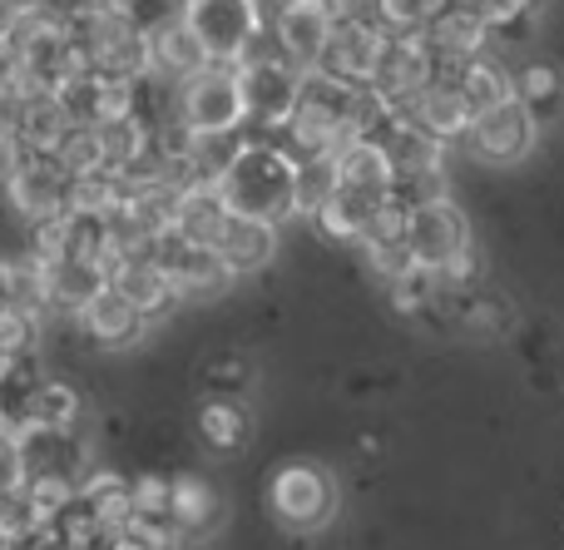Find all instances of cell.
<instances>
[{
    "label": "cell",
    "instance_id": "6da1fadb",
    "mask_svg": "<svg viewBox=\"0 0 564 550\" xmlns=\"http://www.w3.org/2000/svg\"><path fill=\"white\" fill-rule=\"evenodd\" d=\"M357 95L361 89H347L337 79L307 69L297 85V99H292V115L282 119L273 144L292 164L302 159H322V154H341L351 144V119H357Z\"/></svg>",
    "mask_w": 564,
    "mask_h": 550
},
{
    "label": "cell",
    "instance_id": "7a4b0ae2",
    "mask_svg": "<svg viewBox=\"0 0 564 550\" xmlns=\"http://www.w3.org/2000/svg\"><path fill=\"white\" fill-rule=\"evenodd\" d=\"M214 188L228 214L248 218V224L278 228L292 218V159L282 154L273 139H248Z\"/></svg>",
    "mask_w": 564,
    "mask_h": 550
},
{
    "label": "cell",
    "instance_id": "3957f363",
    "mask_svg": "<svg viewBox=\"0 0 564 550\" xmlns=\"http://www.w3.org/2000/svg\"><path fill=\"white\" fill-rule=\"evenodd\" d=\"M337 476L327 472L312 456H297V462H282L268 482V511L288 536H317L332 526L337 516Z\"/></svg>",
    "mask_w": 564,
    "mask_h": 550
},
{
    "label": "cell",
    "instance_id": "277c9868",
    "mask_svg": "<svg viewBox=\"0 0 564 550\" xmlns=\"http://www.w3.org/2000/svg\"><path fill=\"white\" fill-rule=\"evenodd\" d=\"M0 169H6L10 204H15L30 224L69 214L75 179L59 169V159L50 154V149H30V144H20V139H10V144H0Z\"/></svg>",
    "mask_w": 564,
    "mask_h": 550
},
{
    "label": "cell",
    "instance_id": "5b68a950",
    "mask_svg": "<svg viewBox=\"0 0 564 550\" xmlns=\"http://www.w3.org/2000/svg\"><path fill=\"white\" fill-rule=\"evenodd\" d=\"M401 244H406V258L416 268L446 273L451 263H460L476 248V238H470V218L456 198H431V204L406 214V238Z\"/></svg>",
    "mask_w": 564,
    "mask_h": 550
},
{
    "label": "cell",
    "instance_id": "8992f818",
    "mask_svg": "<svg viewBox=\"0 0 564 550\" xmlns=\"http://www.w3.org/2000/svg\"><path fill=\"white\" fill-rule=\"evenodd\" d=\"M178 129L188 134H224V129H243V95H238V69L234 65H208L194 79L178 85Z\"/></svg>",
    "mask_w": 564,
    "mask_h": 550
},
{
    "label": "cell",
    "instance_id": "52a82bcc",
    "mask_svg": "<svg viewBox=\"0 0 564 550\" xmlns=\"http://www.w3.org/2000/svg\"><path fill=\"white\" fill-rule=\"evenodd\" d=\"M178 20L204 45L208 65H238V55L248 50V40L258 30L248 0H184Z\"/></svg>",
    "mask_w": 564,
    "mask_h": 550
},
{
    "label": "cell",
    "instance_id": "ba28073f",
    "mask_svg": "<svg viewBox=\"0 0 564 550\" xmlns=\"http://www.w3.org/2000/svg\"><path fill=\"white\" fill-rule=\"evenodd\" d=\"M416 40L426 45V55H431V65H436V75H456L466 60L486 55L490 30H486V20H480L476 10L466 6V0H446V6H441L436 15L421 25Z\"/></svg>",
    "mask_w": 564,
    "mask_h": 550
},
{
    "label": "cell",
    "instance_id": "9c48e42d",
    "mask_svg": "<svg viewBox=\"0 0 564 550\" xmlns=\"http://www.w3.org/2000/svg\"><path fill=\"white\" fill-rule=\"evenodd\" d=\"M436 79V65H431L426 45L416 35H397V30H381V55H377V69H371V95L381 105L401 109L421 85Z\"/></svg>",
    "mask_w": 564,
    "mask_h": 550
},
{
    "label": "cell",
    "instance_id": "30bf717a",
    "mask_svg": "<svg viewBox=\"0 0 564 550\" xmlns=\"http://www.w3.org/2000/svg\"><path fill=\"white\" fill-rule=\"evenodd\" d=\"M535 139H540V125L516 105V99H510V105H500V109H490V115L470 119V129H466V139H460V144H466L480 164L506 169V164H520V159L535 149Z\"/></svg>",
    "mask_w": 564,
    "mask_h": 550
},
{
    "label": "cell",
    "instance_id": "8fae6325",
    "mask_svg": "<svg viewBox=\"0 0 564 550\" xmlns=\"http://www.w3.org/2000/svg\"><path fill=\"white\" fill-rule=\"evenodd\" d=\"M238 69V95H243V125L253 119L258 129H282V119L292 115L302 75L288 60H258V65H234Z\"/></svg>",
    "mask_w": 564,
    "mask_h": 550
},
{
    "label": "cell",
    "instance_id": "7c38bea8",
    "mask_svg": "<svg viewBox=\"0 0 564 550\" xmlns=\"http://www.w3.org/2000/svg\"><path fill=\"white\" fill-rule=\"evenodd\" d=\"M397 115L406 119L416 134L436 139L441 149L460 144V139H466V129H470V109H466V99H460V89H456V79H451V75H436L431 85H421L416 95L397 109Z\"/></svg>",
    "mask_w": 564,
    "mask_h": 550
},
{
    "label": "cell",
    "instance_id": "4fadbf2b",
    "mask_svg": "<svg viewBox=\"0 0 564 550\" xmlns=\"http://www.w3.org/2000/svg\"><path fill=\"white\" fill-rule=\"evenodd\" d=\"M224 521V496L204 476H169V526H174L178 546L204 541Z\"/></svg>",
    "mask_w": 564,
    "mask_h": 550
},
{
    "label": "cell",
    "instance_id": "5bb4252c",
    "mask_svg": "<svg viewBox=\"0 0 564 550\" xmlns=\"http://www.w3.org/2000/svg\"><path fill=\"white\" fill-rule=\"evenodd\" d=\"M268 35L278 40V55L288 60L297 75H307V69H317V55L332 35L327 6H322V0H292V10L268 30Z\"/></svg>",
    "mask_w": 564,
    "mask_h": 550
},
{
    "label": "cell",
    "instance_id": "9a60e30c",
    "mask_svg": "<svg viewBox=\"0 0 564 550\" xmlns=\"http://www.w3.org/2000/svg\"><path fill=\"white\" fill-rule=\"evenodd\" d=\"M381 55V30H337L332 25L327 45L317 55V75L337 79L347 89H367L371 85V69H377Z\"/></svg>",
    "mask_w": 564,
    "mask_h": 550
},
{
    "label": "cell",
    "instance_id": "2e32d148",
    "mask_svg": "<svg viewBox=\"0 0 564 550\" xmlns=\"http://www.w3.org/2000/svg\"><path fill=\"white\" fill-rule=\"evenodd\" d=\"M15 442H20V466H25V476H65V482L79 486V476H85V442L75 436V427H69V432L25 427V432H15Z\"/></svg>",
    "mask_w": 564,
    "mask_h": 550
},
{
    "label": "cell",
    "instance_id": "e0dca14e",
    "mask_svg": "<svg viewBox=\"0 0 564 550\" xmlns=\"http://www.w3.org/2000/svg\"><path fill=\"white\" fill-rule=\"evenodd\" d=\"M144 45H149V69L164 79H178V85L194 79L198 69H208L204 45L188 35V25L178 15H164L159 25H144Z\"/></svg>",
    "mask_w": 564,
    "mask_h": 550
},
{
    "label": "cell",
    "instance_id": "ac0fdd59",
    "mask_svg": "<svg viewBox=\"0 0 564 550\" xmlns=\"http://www.w3.org/2000/svg\"><path fill=\"white\" fill-rule=\"evenodd\" d=\"M30 268H35V278H40L45 308H65V313H79V308H85L89 298H95L99 288L109 283L105 268H95V263H75V258H50V263L30 258Z\"/></svg>",
    "mask_w": 564,
    "mask_h": 550
},
{
    "label": "cell",
    "instance_id": "d6986e66",
    "mask_svg": "<svg viewBox=\"0 0 564 550\" xmlns=\"http://www.w3.org/2000/svg\"><path fill=\"white\" fill-rule=\"evenodd\" d=\"M75 317H79V323H85V333L95 337L99 347H115V353H119V347H134L139 337H144V327H149L144 317H139L134 308H129L124 298H119L109 283L99 288V293L89 298V303L79 308Z\"/></svg>",
    "mask_w": 564,
    "mask_h": 550
},
{
    "label": "cell",
    "instance_id": "ffe728a7",
    "mask_svg": "<svg viewBox=\"0 0 564 550\" xmlns=\"http://www.w3.org/2000/svg\"><path fill=\"white\" fill-rule=\"evenodd\" d=\"M228 224H234V214L224 208L218 188H204V184H198V188H188V194H178V204H174V234L184 238V244L214 248V254H218V244H224Z\"/></svg>",
    "mask_w": 564,
    "mask_h": 550
},
{
    "label": "cell",
    "instance_id": "44dd1931",
    "mask_svg": "<svg viewBox=\"0 0 564 550\" xmlns=\"http://www.w3.org/2000/svg\"><path fill=\"white\" fill-rule=\"evenodd\" d=\"M243 144H248L243 129H224V134H188V129H178V154L188 164V179L204 188H214L228 174V164L238 159Z\"/></svg>",
    "mask_w": 564,
    "mask_h": 550
},
{
    "label": "cell",
    "instance_id": "7402d4cb",
    "mask_svg": "<svg viewBox=\"0 0 564 550\" xmlns=\"http://www.w3.org/2000/svg\"><path fill=\"white\" fill-rule=\"evenodd\" d=\"M109 288H115L119 298H124L129 308H134L139 317H159L164 308H174V288H169V278L159 273L149 258H124V263L109 273Z\"/></svg>",
    "mask_w": 564,
    "mask_h": 550
},
{
    "label": "cell",
    "instance_id": "603a6c76",
    "mask_svg": "<svg viewBox=\"0 0 564 550\" xmlns=\"http://www.w3.org/2000/svg\"><path fill=\"white\" fill-rule=\"evenodd\" d=\"M451 79H456V89H460V99H466L470 119L490 115V109H500V105H510V99H516V79H510V69L500 65V60H490V55L466 60V65H460Z\"/></svg>",
    "mask_w": 564,
    "mask_h": 550
},
{
    "label": "cell",
    "instance_id": "cb8c5ba5",
    "mask_svg": "<svg viewBox=\"0 0 564 550\" xmlns=\"http://www.w3.org/2000/svg\"><path fill=\"white\" fill-rule=\"evenodd\" d=\"M75 496L89 506V516H95V526L105 536L124 531L129 521H134V502H129V482L119 472H85L75 486Z\"/></svg>",
    "mask_w": 564,
    "mask_h": 550
},
{
    "label": "cell",
    "instance_id": "d4e9b609",
    "mask_svg": "<svg viewBox=\"0 0 564 550\" xmlns=\"http://www.w3.org/2000/svg\"><path fill=\"white\" fill-rule=\"evenodd\" d=\"M218 258L228 263V273L243 278V273H263L268 263L278 258V228L273 224H248V218H234L218 244Z\"/></svg>",
    "mask_w": 564,
    "mask_h": 550
},
{
    "label": "cell",
    "instance_id": "484cf974",
    "mask_svg": "<svg viewBox=\"0 0 564 550\" xmlns=\"http://www.w3.org/2000/svg\"><path fill=\"white\" fill-rule=\"evenodd\" d=\"M79 412H85V402H79L75 387L55 382V377H40V387L25 397V412H20L15 432H25V427H40V432H69V427L79 422Z\"/></svg>",
    "mask_w": 564,
    "mask_h": 550
},
{
    "label": "cell",
    "instance_id": "4316f807",
    "mask_svg": "<svg viewBox=\"0 0 564 550\" xmlns=\"http://www.w3.org/2000/svg\"><path fill=\"white\" fill-rule=\"evenodd\" d=\"M337 188H341V194H357V198H371V204H381V198L391 194L387 159H381L371 144L351 139V144L337 154Z\"/></svg>",
    "mask_w": 564,
    "mask_h": 550
},
{
    "label": "cell",
    "instance_id": "83f0119b",
    "mask_svg": "<svg viewBox=\"0 0 564 550\" xmlns=\"http://www.w3.org/2000/svg\"><path fill=\"white\" fill-rule=\"evenodd\" d=\"M198 442H204V452H214V456L243 452L248 446L243 402H234V397H208V402L198 407Z\"/></svg>",
    "mask_w": 564,
    "mask_h": 550
},
{
    "label": "cell",
    "instance_id": "f1b7e54d",
    "mask_svg": "<svg viewBox=\"0 0 564 550\" xmlns=\"http://www.w3.org/2000/svg\"><path fill=\"white\" fill-rule=\"evenodd\" d=\"M169 288H174V303L178 298H218L234 288V273H228V263L214 254V248L188 244V254L178 258V268L169 273Z\"/></svg>",
    "mask_w": 564,
    "mask_h": 550
},
{
    "label": "cell",
    "instance_id": "f546056e",
    "mask_svg": "<svg viewBox=\"0 0 564 550\" xmlns=\"http://www.w3.org/2000/svg\"><path fill=\"white\" fill-rule=\"evenodd\" d=\"M510 79H516V105L525 109L535 125L564 105V69L555 60H530V65L516 69Z\"/></svg>",
    "mask_w": 564,
    "mask_h": 550
},
{
    "label": "cell",
    "instance_id": "4dcf8cb0",
    "mask_svg": "<svg viewBox=\"0 0 564 550\" xmlns=\"http://www.w3.org/2000/svg\"><path fill=\"white\" fill-rule=\"evenodd\" d=\"M387 204V198H381ZM381 204H371V198H357V194H341V188H332V198L312 214V224L322 228V238H332V244H357L361 234H367L371 214H377Z\"/></svg>",
    "mask_w": 564,
    "mask_h": 550
},
{
    "label": "cell",
    "instance_id": "1f68e13d",
    "mask_svg": "<svg viewBox=\"0 0 564 550\" xmlns=\"http://www.w3.org/2000/svg\"><path fill=\"white\" fill-rule=\"evenodd\" d=\"M20 89H25V85H20ZM65 129H69V119H65V109H59V99L45 95V89H25V115H20V134H15L20 144L55 149Z\"/></svg>",
    "mask_w": 564,
    "mask_h": 550
},
{
    "label": "cell",
    "instance_id": "d6a6232c",
    "mask_svg": "<svg viewBox=\"0 0 564 550\" xmlns=\"http://www.w3.org/2000/svg\"><path fill=\"white\" fill-rule=\"evenodd\" d=\"M149 119L144 115H115V119H99L95 125V139H99V159L105 169H124L139 149L149 144Z\"/></svg>",
    "mask_w": 564,
    "mask_h": 550
},
{
    "label": "cell",
    "instance_id": "836d02e7",
    "mask_svg": "<svg viewBox=\"0 0 564 550\" xmlns=\"http://www.w3.org/2000/svg\"><path fill=\"white\" fill-rule=\"evenodd\" d=\"M332 188H337V154H322V159H302V164H292V214L312 218L332 198Z\"/></svg>",
    "mask_w": 564,
    "mask_h": 550
},
{
    "label": "cell",
    "instance_id": "e575fe53",
    "mask_svg": "<svg viewBox=\"0 0 564 550\" xmlns=\"http://www.w3.org/2000/svg\"><path fill=\"white\" fill-rule=\"evenodd\" d=\"M59 109H65L69 125H89L95 129L99 119H105V79L99 75H69L65 85L55 89Z\"/></svg>",
    "mask_w": 564,
    "mask_h": 550
},
{
    "label": "cell",
    "instance_id": "d590c367",
    "mask_svg": "<svg viewBox=\"0 0 564 550\" xmlns=\"http://www.w3.org/2000/svg\"><path fill=\"white\" fill-rule=\"evenodd\" d=\"M15 496L25 502V511L35 516V526H50L69 502H75V482H65V476H25Z\"/></svg>",
    "mask_w": 564,
    "mask_h": 550
},
{
    "label": "cell",
    "instance_id": "8d00e7d4",
    "mask_svg": "<svg viewBox=\"0 0 564 550\" xmlns=\"http://www.w3.org/2000/svg\"><path fill=\"white\" fill-rule=\"evenodd\" d=\"M50 154L59 159V169H65L69 179H85V174H99V169H105V159H99V139H95L89 125H69Z\"/></svg>",
    "mask_w": 564,
    "mask_h": 550
},
{
    "label": "cell",
    "instance_id": "74e56055",
    "mask_svg": "<svg viewBox=\"0 0 564 550\" xmlns=\"http://www.w3.org/2000/svg\"><path fill=\"white\" fill-rule=\"evenodd\" d=\"M391 303L401 308V313H431L436 308V298L446 293V283H441V273H431V268H406L401 278H391L387 283Z\"/></svg>",
    "mask_w": 564,
    "mask_h": 550
},
{
    "label": "cell",
    "instance_id": "f35d334b",
    "mask_svg": "<svg viewBox=\"0 0 564 550\" xmlns=\"http://www.w3.org/2000/svg\"><path fill=\"white\" fill-rule=\"evenodd\" d=\"M460 327L476 337H500L510 327V303L500 293H476L460 303Z\"/></svg>",
    "mask_w": 564,
    "mask_h": 550
},
{
    "label": "cell",
    "instance_id": "ab89813d",
    "mask_svg": "<svg viewBox=\"0 0 564 550\" xmlns=\"http://www.w3.org/2000/svg\"><path fill=\"white\" fill-rule=\"evenodd\" d=\"M40 347V317L25 308H0V353L6 357H35Z\"/></svg>",
    "mask_w": 564,
    "mask_h": 550
},
{
    "label": "cell",
    "instance_id": "60d3db41",
    "mask_svg": "<svg viewBox=\"0 0 564 550\" xmlns=\"http://www.w3.org/2000/svg\"><path fill=\"white\" fill-rule=\"evenodd\" d=\"M441 6H446V0H381V20H387V30H397V35H421V25H426Z\"/></svg>",
    "mask_w": 564,
    "mask_h": 550
},
{
    "label": "cell",
    "instance_id": "b9f144b4",
    "mask_svg": "<svg viewBox=\"0 0 564 550\" xmlns=\"http://www.w3.org/2000/svg\"><path fill=\"white\" fill-rule=\"evenodd\" d=\"M327 20L337 30H387L381 20V0H322Z\"/></svg>",
    "mask_w": 564,
    "mask_h": 550
},
{
    "label": "cell",
    "instance_id": "7bdbcfd3",
    "mask_svg": "<svg viewBox=\"0 0 564 550\" xmlns=\"http://www.w3.org/2000/svg\"><path fill=\"white\" fill-rule=\"evenodd\" d=\"M129 502H134L139 521H169V476H139V482H129Z\"/></svg>",
    "mask_w": 564,
    "mask_h": 550
},
{
    "label": "cell",
    "instance_id": "ee69618b",
    "mask_svg": "<svg viewBox=\"0 0 564 550\" xmlns=\"http://www.w3.org/2000/svg\"><path fill=\"white\" fill-rule=\"evenodd\" d=\"M466 6L486 20V30H516L520 20L530 15V6H535V0H466Z\"/></svg>",
    "mask_w": 564,
    "mask_h": 550
},
{
    "label": "cell",
    "instance_id": "f6af8a7d",
    "mask_svg": "<svg viewBox=\"0 0 564 550\" xmlns=\"http://www.w3.org/2000/svg\"><path fill=\"white\" fill-rule=\"evenodd\" d=\"M20 482H25V466H20V442L15 432L0 427V496H15Z\"/></svg>",
    "mask_w": 564,
    "mask_h": 550
},
{
    "label": "cell",
    "instance_id": "bcb514c9",
    "mask_svg": "<svg viewBox=\"0 0 564 550\" xmlns=\"http://www.w3.org/2000/svg\"><path fill=\"white\" fill-rule=\"evenodd\" d=\"M20 115H25V89H0V144L20 134Z\"/></svg>",
    "mask_w": 564,
    "mask_h": 550
},
{
    "label": "cell",
    "instance_id": "7dc6e473",
    "mask_svg": "<svg viewBox=\"0 0 564 550\" xmlns=\"http://www.w3.org/2000/svg\"><path fill=\"white\" fill-rule=\"evenodd\" d=\"M248 10H253V25L258 30H273L278 20L292 10V0H248Z\"/></svg>",
    "mask_w": 564,
    "mask_h": 550
},
{
    "label": "cell",
    "instance_id": "c3c4849f",
    "mask_svg": "<svg viewBox=\"0 0 564 550\" xmlns=\"http://www.w3.org/2000/svg\"><path fill=\"white\" fill-rule=\"evenodd\" d=\"M208 377H218V392H238L248 382V363H224V367H208Z\"/></svg>",
    "mask_w": 564,
    "mask_h": 550
},
{
    "label": "cell",
    "instance_id": "681fc988",
    "mask_svg": "<svg viewBox=\"0 0 564 550\" xmlns=\"http://www.w3.org/2000/svg\"><path fill=\"white\" fill-rule=\"evenodd\" d=\"M15 85H20V55L0 35V89H15Z\"/></svg>",
    "mask_w": 564,
    "mask_h": 550
},
{
    "label": "cell",
    "instance_id": "f907efd6",
    "mask_svg": "<svg viewBox=\"0 0 564 550\" xmlns=\"http://www.w3.org/2000/svg\"><path fill=\"white\" fill-rule=\"evenodd\" d=\"M0 308H10V263L0 258Z\"/></svg>",
    "mask_w": 564,
    "mask_h": 550
},
{
    "label": "cell",
    "instance_id": "816d5d0a",
    "mask_svg": "<svg viewBox=\"0 0 564 550\" xmlns=\"http://www.w3.org/2000/svg\"><path fill=\"white\" fill-rule=\"evenodd\" d=\"M89 6H124V10H129L134 0H89Z\"/></svg>",
    "mask_w": 564,
    "mask_h": 550
},
{
    "label": "cell",
    "instance_id": "f5cc1de1",
    "mask_svg": "<svg viewBox=\"0 0 564 550\" xmlns=\"http://www.w3.org/2000/svg\"><path fill=\"white\" fill-rule=\"evenodd\" d=\"M6 363H10V357H6V353H0V373H6Z\"/></svg>",
    "mask_w": 564,
    "mask_h": 550
},
{
    "label": "cell",
    "instance_id": "db71d44e",
    "mask_svg": "<svg viewBox=\"0 0 564 550\" xmlns=\"http://www.w3.org/2000/svg\"><path fill=\"white\" fill-rule=\"evenodd\" d=\"M0 427H6V417H0Z\"/></svg>",
    "mask_w": 564,
    "mask_h": 550
}]
</instances>
